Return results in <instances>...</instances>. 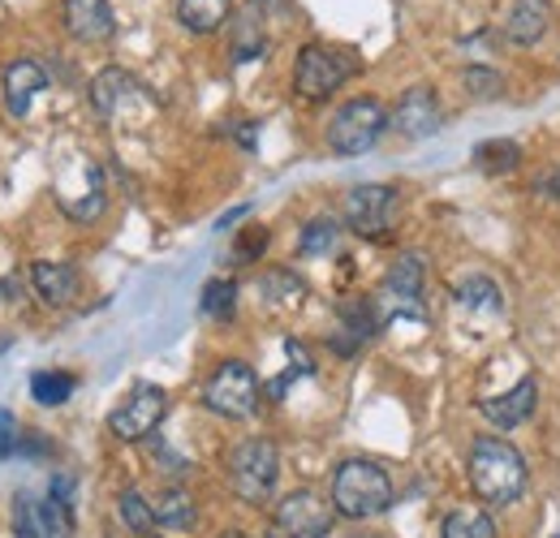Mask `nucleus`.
<instances>
[{
  "mask_svg": "<svg viewBox=\"0 0 560 538\" xmlns=\"http://www.w3.org/2000/svg\"><path fill=\"white\" fill-rule=\"evenodd\" d=\"M259 401H264V388H259V375L255 366H246L242 358H229L220 362L203 384V405L211 413L229 418V422H246L259 413Z\"/></svg>",
  "mask_w": 560,
  "mask_h": 538,
  "instance_id": "4",
  "label": "nucleus"
},
{
  "mask_svg": "<svg viewBox=\"0 0 560 538\" xmlns=\"http://www.w3.org/2000/svg\"><path fill=\"white\" fill-rule=\"evenodd\" d=\"M31 289H35V297L44 306H70L78 297V268L39 259V264H31Z\"/></svg>",
  "mask_w": 560,
  "mask_h": 538,
  "instance_id": "16",
  "label": "nucleus"
},
{
  "mask_svg": "<svg viewBox=\"0 0 560 538\" xmlns=\"http://www.w3.org/2000/svg\"><path fill=\"white\" fill-rule=\"evenodd\" d=\"M264 284H268V293H277V302H298V297L306 293V289H302V280H298V276H289V271H272Z\"/></svg>",
  "mask_w": 560,
  "mask_h": 538,
  "instance_id": "30",
  "label": "nucleus"
},
{
  "mask_svg": "<svg viewBox=\"0 0 560 538\" xmlns=\"http://www.w3.org/2000/svg\"><path fill=\"white\" fill-rule=\"evenodd\" d=\"M466 478H470V491L491 504V508H509L522 500L530 473H526V457L517 453L513 440L504 435H479L466 453Z\"/></svg>",
  "mask_w": 560,
  "mask_h": 538,
  "instance_id": "1",
  "label": "nucleus"
},
{
  "mask_svg": "<svg viewBox=\"0 0 560 538\" xmlns=\"http://www.w3.org/2000/svg\"><path fill=\"white\" fill-rule=\"evenodd\" d=\"M393 126V113L380 104V100H350L332 113V126H328V147L337 155H366L380 138L388 134Z\"/></svg>",
  "mask_w": 560,
  "mask_h": 538,
  "instance_id": "5",
  "label": "nucleus"
},
{
  "mask_svg": "<svg viewBox=\"0 0 560 538\" xmlns=\"http://www.w3.org/2000/svg\"><path fill=\"white\" fill-rule=\"evenodd\" d=\"M440 538H495V522H491L488 508H479V504H457L444 517Z\"/></svg>",
  "mask_w": 560,
  "mask_h": 538,
  "instance_id": "20",
  "label": "nucleus"
},
{
  "mask_svg": "<svg viewBox=\"0 0 560 538\" xmlns=\"http://www.w3.org/2000/svg\"><path fill=\"white\" fill-rule=\"evenodd\" d=\"M268 538H284V535H277V530H272V535H268Z\"/></svg>",
  "mask_w": 560,
  "mask_h": 538,
  "instance_id": "36",
  "label": "nucleus"
},
{
  "mask_svg": "<svg viewBox=\"0 0 560 538\" xmlns=\"http://www.w3.org/2000/svg\"><path fill=\"white\" fill-rule=\"evenodd\" d=\"M168 413V393L160 384H135L126 393V401L108 413V431L121 440V444H142L155 435V426L164 422Z\"/></svg>",
  "mask_w": 560,
  "mask_h": 538,
  "instance_id": "7",
  "label": "nucleus"
},
{
  "mask_svg": "<svg viewBox=\"0 0 560 538\" xmlns=\"http://www.w3.org/2000/svg\"><path fill=\"white\" fill-rule=\"evenodd\" d=\"M548 26H552V0H513L504 17V39L517 48H530L548 35Z\"/></svg>",
  "mask_w": 560,
  "mask_h": 538,
  "instance_id": "14",
  "label": "nucleus"
},
{
  "mask_svg": "<svg viewBox=\"0 0 560 538\" xmlns=\"http://www.w3.org/2000/svg\"><path fill=\"white\" fill-rule=\"evenodd\" d=\"M0 91H4L9 117H26L31 104H35V95L48 91V69L39 66V61H31V57L9 61V66H4V78H0Z\"/></svg>",
  "mask_w": 560,
  "mask_h": 538,
  "instance_id": "13",
  "label": "nucleus"
},
{
  "mask_svg": "<svg viewBox=\"0 0 560 538\" xmlns=\"http://www.w3.org/2000/svg\"><path fill=\"white\" fill-rule=\"evenodd\" d=\"M280 478V448L268 435H250L229 453V487L242 504H268Z\"/></svg>",
  "mask_w": 560,
  "mask_h": 538,
  "instance_id": "3",
  "label": "nucleus"
},
{
  "mask_svg": "<svg viewBox=\"0 0 560 538\" xmlns=\"http://www.w3.org/2000/svg\"><path fill=\"white\" fill-rule=\"evenodd\" d=\"M337 242H341V220L324 211V215L306 220V229H302V237H298V255L319 259V255H332V250H337Z\"/></svg>",
  "mask_w": 560,
  "mask_h": 538,
  "instance_id": "21",
  "label": "nucleus"
},
{
  "mask_svg": "<svg viewBox=\"0 0 560 538\" xmlns=\"http://www.w3.org/2000/svg\"><path fill=\"white\" fill-rule=\"evenodd\" d=\"M117 513H121V522H126L130 535L151 538V530H155V513H151V500L142 495L139 487H121V495H117Z\"/></svg>",
  "mask_w": 560,
  "mask_h": 538,
  "instance_id": "23",
  "label": "nucleus"
},
{
  "mask_svg": "<svg viewBox=\"0 0 560 538\" xmlns=\"http://www.w3.org/2000/svg\"><path fill=\"white\" fill-rule=\"evenodd\" d=\"M535 405H539V379H535V375H522L509 393H500V397H483V401H479V413L488 418L491 426L513 431V426H522V422L535 413Z\"/></svg>",
  "mask_w": 560,
  "mask_h": 538,
  "instance_id": "12",
  "label": "nucleus"
},
{
  "mask_svg": "<svg viewBox=\"0 0 560 538\" xmlns=\"http://www.w3.org/2000/svg\"><path fill=\"white\" fill-rule=\"evenodd\" d=\"M422 280H427V259L422 255H401L388 276H384V293H380V306L393 311V319L410 315V319H422Z\"/></svg>",
  "mask_w": 560,
  "mask_h": 538,
  "instance_id": "10",
  "label": "nucleus"
},
{
  "mask_svg": "<svg viewBox=\"0 0 560 538\" xmlns=\"http://www.w3.org/2000/svg\"><path fill=\"white\" fill-rule=\"evenodd\" d=\"M358 73V57L346 48H328V44H306L298 52L293 66V86L302 100H328L332 91H341Z\"/></svg>",
  "mask_w": 560,
  "mask_h": 538,
  "instance_id": "6",
  "label": "nucleus"
},
{
  "mask_svg": "<svg viewBox=\"0 0 560 538\" xmlns=\"http://www.w3.org/2000/svg\"><path fill=\"white\" fill-rule=\"evenodd\" d=\"M328 500H332L337 517H346V522H371V517H384L393 508L397 491H393V478H388V470L380 461L350 457V461H341L332 470V495Z\"/></svg>",
  "mask_w": 560,
  "mask_h": 538,
  "instance_id": "2",
  "label": "nucleus"
},
{
  "mask_svg": "<svg viewBox=\"0 0 560 538\" xmlns=\"http://www.w3.org/2000/svg\"><path fill=\"white\" fill-rule=\"evenodd\" d=\"M18 418L9 413V409H0V461H9V457H18Z\"/></svg>",
  "mask_w": 560,
  "mask_h": 538,
  "instance_id": "31",
  "label": "nucleus"
},
{
  "mask_svg": "<svg viewBox=\"0 0 560 538\" xmlns=\"http://www.w3.org/2000/svg\"><path fill=\"white\" fill-rule=\"evenodd\" d=\"M264 250H268V229H246L233 255H237V264H255Z\"/></svg>",
  "mask_w": 560,
  "mask_h": 538,
  "instance_id": "29",
  "label": "nucleus"
},
{
  "mask_svg": "<svg viewBox=\"0 0 560 538\" xmlns=\"http://www.w3.org/2000/svg\"><path fill=\"white\" fill-rule=\"evenodd\" d=\"M246 211H250V207H233V211H224V215L215 220V229H229V224H237V220H242Z\"/></svg>",
  "mask_w": 560,
  "mask_h": 538,
  "instance_id": "33",
  "label": "nucleus"
},
{
  "mask_svg": "<svg viewBox=\"0 0 560 538\" xmlns=\"http://www.w3.org/2000/svg\"><path fill=\"white\" fill-rule=\"evenodd\" d=\"M220 538H246V535H242V530H224Z\"/></svg>",
  "mask_w": 560,
  "mask_h": 538,
  "instance_id": "35",
  "label": "nucleus"
},
{
  "mask_svg": "<svg viewBox=\"0 0 560 538\" xmlns=\"http://www.w3.org/2000/svg\"><path fill=\"white\" fill-rule=\"evenodd\" d=\"M397 207H401V195L393 186H380V182L353 186L346 190V224L358 237H384L397 220Z\"/></svg>",
  "mask_w": 560,
  "mask_h": 538,
  "instance_id": "9",
  "label": "nucleus"
},
{
  "mask_svg": "<svg viewBox=\"0 0 560 538\" xmlns=\"http://www.w3.org/2000/svg\"><path fill=\"white\" fill-rule=\"evenodd\" d=\"M130 95H135V78H130L126 69L108 66L91 78V104H95L100 117H117Z\"/></svg>",
  "mask_w": 560,
  "mask_h": 538,
  "instance_id": "18",
  "label": "nucleus"
},
{
  "mask_svg": "<svg viewBox=\"0 0 560 538\" xmlns=\"http://www.w3.org/2000/svg\"><path fill=\"white\" fill-rule=\"evenodd\" d=\"M151 513H155V526L160 530H195V522H199V508H195V495L186 491V487H164L155 500H151Z\"/></svg>",
  "mask_w": 560,
  "mask_h": 538,
  "instance_id": "17",
  "label": "nucleus"
},
{
  "mask_svg": "<svg viewBox=\"0 0 560 538\" xmlns=\"http://www.w3.org/2000/svg\"><path fill=\"white\" fill-rule=\"evenodd\" d=\"M440 126H444V113L431 86H410L393 108V130L406 138H431L440 134Z\"/></svg>",
  "mask_w": 560,
  "mask_h": 538,
  "instance_id": "11",
  "label": "nucleus"
},
{
  "mask_svg": "<svg viewBox=\"0 0 560 538\" xmlns=\"http://www.w3.org/2000/svg\"><path fill=\"white\" fill-rule=\"evenodd\" d=\"M462 86H466V95L470 100H479V104H488V100H500V91H504V78L488 66H470L462 73Z\"/></svg>",
  "mask_w": 560,
  "mask_h": 538,
  "instance_id": "28",
  "label": "nucleus"
},
{
  "mask_svg": "<svg viewBox=\"0 0 560 538\" xmlns=\"http://www.w3.org/2000/svg\"><path fill=\"white\" fill-rule=\"evenodd\" d=\"M475 160H479V168H488V173H513V168L522 164V147H517L513 138H491V142H479Z\"/></svg>",
  "mask_w": 560,
  "mask_h": 538,
  "instance_id": "27",
  "label": "nucleus"
},
{
  "mask_svg": "<svg viewBox=\"0 0 560 538\" xmlns=\"http://www.w3.org/2000/svg\"><path fill=\"white\" fill-rule=\"evenodd\" d=\"M255 134H259V130H255L250 121H242V130H237V138H242V147H255Z\"/></svg>",
  "mask_w": 560,
  "mask_h": 538,
  "instance_id": "34",
  "label": "nucleus"
},
{
  "mask_svg": "<svg viewBox=\"0 0 560 538\" xmlns=\"http://www.w3.org/2000/svg\"><path fill=\"white\" fill-rule=\"evenodd\" d=\"M66 31L82 44H104L117 31L113 4L108 0H66Z\"/></svg>",
  "mask_w": 560,
  "mask_h": 538,
  "instance_id": "15",
  "label": "nucleus"
},
{
  "mask_svg": "<svg viewBox=\"0 0 560 538\" xmlns=\"http://www.w3.org/2000/svg\"><path fill=\"white\" fill-rule=\"evenodd\" d=\"M337 526V508L332 500H324L319 491L302 487V491H289L272 513V530L284 538H328Z\"/></svg>",
  "mask_w": 560,
  "mask_h": 538,
  "instance_id": "8",
  "label": "nucleus"
},
{
  "mask_svg": "<svg viewBox=\"0 0 560 538\" xmlns=\"http://www.w3.org/2000/svg\"><path fill=\"white\" fill-rule=\"evenodd\" d=\"M233 13V0H177V22L190 35H215Z\"/></svg>",
  "mask_w": 560,
  "mask_h": 538,
  "instance_id": "19",
  "label": "nucleus"
},
{
  "mask_svg": "<svg viewBox=\"0 0 560 538\" xmlns=\"http://www.w3.org/2000/svg\"><path fill=\"white\" fill-rule=\"evenodd\" d=\"M78 388V379L66 375V371H35L31 375V397L39 405H66Z\"/></svg>",
  "mask_w": 560,
  "mask_h": 538,
  "instance_id": "26",
  "label": "nucleus"
},
{
  "mask_svg": "<svg viewBox=\"0 0 560 538\" xmlns=\"http://www.w3.org/2000/svg\"><path fill=\"white\" fill-rule=\"evenodd\" d=\"M48 448H52V444H48L39 431H26V435L18 440V457H44Z\"/></svg>",
  "mask_w": 560,
  "mask_h": 538,
  "instance_id": "32",
  "label": "nucleus"
},
{
  "mask_svg": "<svg viewBox=\"0 0 560 538\" xmlns=\"http://www.w3.org/2000/svg\"><path fill=\"white\" fill-rule=\"evenodd\" d=\"M199 311H203L208 319H220V324H229V319L237 315V284H233L229 276H220V280H208V284H203V297H199Z\"/></svg>",
  "mask_w": 560,
  "mask_h": 538,
  "instance_id": "25",
  "label": "nucleus"
},
{
  "mask_svg": "<svg viewBox=\"0 0 560 538\" xmlns=\"http://www.w3.org/2000/svg\"><path fill=\"white\" fill-rule=\"evenodd\" d=\"M453 293H457V302L470 306V311H483V315H500V311H504V297H500V289H495L491 276H466V280H457Z\"/></svg>",
  "mask_w": 560,
  "mask_h": 538,
  "instance_id": "22",
  "label": "nucleus"
},
{
  "mask_svg": "<svg viewBox=\"0 0 560 538\" xmlns=\"http://www.w3.org/2000/svg\"><path fill=\"white\" fill-rule=\"evenodd\" d=\"M13 538H52L48 522H44V504L31 491L13 495Z\"/></svg>",
  "mask_w": 560,
  "mask_h": 538,
  "instance_id": "24",
  "label": "nucleus"
}]
</instances>
